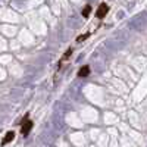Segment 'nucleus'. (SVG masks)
Masks as SVG:
<instances>
[{"label":"nucleus","instance_id":"obj_1","mask_svg":"<svg viewBox=\"0 0 147 147\" xmlns=\"http://www.w3.org/2000/svg\"><path fill=\"white\" fill-rule=\"evenodd\" d=\"M32 121L28 118V115L24 118V121H22V124H21V132H22V136L24 137H27L28 134H30V131L32 129Z\"/></svg>","mask_w":147,"mask_h":147},{"label":"nucleus","instance_id":"obj_2","mask_svg":"<svg viewBox=\"0 0 147 147\" xmlns=\"http://www.w3.org/2000/svg\"><path fill=\"white\" fill-rule=\"evenodd\" d=\"M107 12H109V6H107L106 3H102V5L99 6V9L96 10V16L102 19V18H105V16H106Z\"/></svg>","mask_w":147,"mask_h":147},{"label":"nucleus","instance_id":"obj_3","mask_svg":"<svg viewBox=\"0 0 147 147\" xmlns=\"http://www.w3.org/2000/svg\"><path fill=\"white\" fill-rule=\"evenodd\" d=\"M13 138H15V132H13V131H7V132L5 134L3 140H2V146H6V144H9L10 141H13Z\"/></svg>","mask_w":147,"mask_h":147},{"label":"nucleus","instance_id":"obj_4","mask_svg":"<svg viewBox=\"0 0 147 147\" xmlns=\"http://www.w3.org/2000/svg\"><path fill=\"white\" fill-rule=\"evenodd\" d=\"M88 75H90V66H82L78 72V77L81 78H87Z\"/></svg>","mask_w":147,"mask_h":147},{"label":"nucleus","instance_id":"obj_5","mask_svg":"<svg viewBox=\"0 0 147 147\" xmlns=\"http://www.w3.org/2000/svg\"><path fill=\"white\" fill-rule=\"evenodd\" d=\"M90 12H91V6H90V5H87V6L84 7V10H82V16H84V18H88Z\"/></svg>","mask_w":147,"mask_h":147},{"label":"nucleus","instance_id":"obj_6","mask_svg":"<svg viewBox=\"0 0 147 147\" xmlns=\"http://www.w3.org/2000/svg\"><path fill=\"white\" fill-rule=\"evenodd\" d=\"M88 37V34H84V35H81V37H78V40L77 41H82V40H85Z\"/></svg>","mask_w":147,"mask_h":147}]
</instances>
